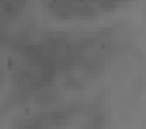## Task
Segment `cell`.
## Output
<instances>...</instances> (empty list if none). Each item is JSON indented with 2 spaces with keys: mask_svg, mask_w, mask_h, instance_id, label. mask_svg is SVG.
<instances>
[{
  "mask_svg": "<svg viewBox=\"0 0 146 129\" xmlns=\"http://www.w3.org/2000/svg\"><path fill=\"white\" fill-rule=\"evenodd\" d=\"M60 18H96L98 14L117 10L129 0H43Z\"/></svg>",
  "mask_w": 146,
  "mask_h": 129,
  "instance_id": "obj_1",
  "label": "cell"
}]
</instances>
